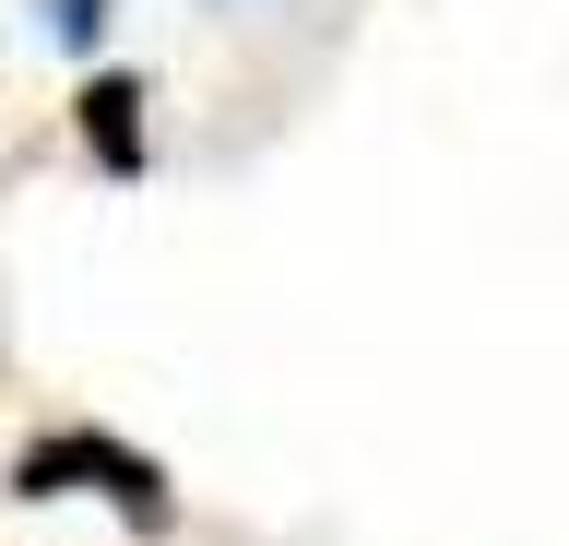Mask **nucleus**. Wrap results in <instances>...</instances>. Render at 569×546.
Returning a JSON list of instances; mask_svg holds the SVG:
<instances>
[{"mask_svg":"<svg viewBox=\"0 0 569 546\" xmlns=\"http://www.w3.org/2000/svg\"><path fill=\"white\" fill-rule=\"evenodd\" d=\"M12 499H107L131 535H167L178 523V487H167V464L154 451H131L119 428H36L24 451H12Z\"/></svg>","mask_w":569,"mask_h":546,"instance_id":"nucleus-1","label":"nucleus"},{"mask_svg":"<svg viewBox=\"0 0 569 546\" xmlns=\"http://www.w3.org/2000/svg\"><path fill=\"white\" fill-rule=\"evenodd\" d=\"M142 72H83V96H71V131H83V155H96V179H142L154 167V131H142Z\"/></svg>","mask_w":569,"mask_h":546,"instance_id":"nucleus-2","label":"nucleus"},{"mask_svg":"<svg viewBox=\"0 0 569 546\" xmlns=\"http://www.w3.org/2000/svg\"><path fill=\"white\" fill-rule=\"evenodd\" d=\"M48 24H60L71 48H96V24H107V0H60V12H48Z\"/></svg>","mask_w":569,"mask_h":546,"instance_id":"nucleus-3","label":"nucleus"}]
</instances>
